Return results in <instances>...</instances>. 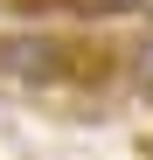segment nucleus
<instances>
[{
	"label": "nucleus",
	"instance_id": "nucleus-1",
	"mask_svg": "<svg viewBox=\"0 0 153 160\" xmlns=\"http://www.w3.org/2000/svg\"><path fill=\"white\" fill-rule=\"evenodd\" d=\"M132 63H139V77H153V35H146V42L132 49Z\"/></svg>",
	"mask_w": 153,
	"mask_h": 160
}]
</instances>
